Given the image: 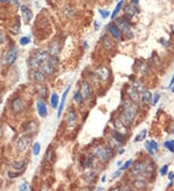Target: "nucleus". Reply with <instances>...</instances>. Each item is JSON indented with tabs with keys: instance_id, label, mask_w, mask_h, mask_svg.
<instances>
[{
	"instance_id": "f257e3e1",
	"label": "nucleus",
	"mask_w": 174,
	"mask_h": 191,
	"mask_svg": "<svg viewBox=\"0 0 174 191\" xmlns=\"http://www.w3.org/2000/svg\"><path fill=\"white\" fill-rule=\"evenodd\" d=\"M139 107L137 105V102L133 101H126L124 106H123V112L120 117V121L124 126H131L136 119L137 113H139Z\"/></svg>"
},
{
	"instance_id": "f03ea898",
	"label": "nucleus",
	"mask_w": 174,
	"mask_h": 191,
	"mask_svg": "<svg viewBox=\"0 0 174 191\" xmlns=\"http://www.w3.org/2000/svg\"><path fill=\"white\" fill-rule=\"evenodd\" d=\"M93 156L98 157L101 162L106 163L110 158H112L114 156V151L111 147H103V146H97L95 148Z\"/></svg>"
},
{
	"instance_id": "7ed1b4c3",
	"label": "nucleus",
	"mask_w": 174,
	"mask_h": 191,
	"mask_svg": "<svg viewBox=\"0 0 174 191\" xmlns=\"http://www.w3.org/2000/svg\"><path fill=\"white\" fill-rule=\"evenodd\" d=\"M49 53L47 51H38L34 55L31 57V59L29 60V66L33 69H37L39 67H41L43 64L47 62V60L49 58Z\"/></svg>"
},
{
	"instance_id": "20e7f679",
	"label": "nucleus",
	"mask_w": 174,
	"mask_h": 191,
	"mask_svg": "<svg viewBox=\"0 0 174 191\" xmlns=\"http://www.w3.org/2000/svg\"><path fill=\"white\" fill-rule=\"evenodd\" d=\"M149 164L145 162H139L136 163V165L134 166L133 169H132V174L134 177H137V176H141L144 175L146 173L149 172Z\"/></svg>"
},
{
	"instance_id": "39448f33",
	"label": "nucleus",
	"mask_w": 174,
	"mask_h": 191,
	"mask_svg": "<svg viewBox=\"0 0 174 191\" xmlns=\"http://www.w3.org/2000/svg\"><path fill=\"white\" fill-rule=\"evenodd\" d=\"M31 141H32V139H31V137H29V136H27V135L22 136V137H20L17 142V150H19V151H25L29 148L30 144H31Z\"/></svg>"
},
{
	"instance_id": "423d86ee",
	"label": "nucleus",
	"mask_w": 174,
	"mask_h": 191,
	"mask_svg": "<svg viewBox=\"0 0 174 191\" xmlns=\"http://www.w3.org/2000/svg\"><path fill=\"white\" fill-rule=\"evenodd\" d=\"M116 25L118 26V28L120 29V31H122L123 33H124V34L132 36L130 22H129L127 19H125L124 17H121V19H119V20L117 21Z\"/></svg>"
},
{
	"instance_id": "0eeeda50",
	"label": "nucleus",
	"mask_w": 174,
	"mask_h": 191,
	"mask_svg": "<svg viewBox=\"0 0 174 191\" xmlns=\"http://www.w3.org/2000/svg\"><path fill=\"white\" fill-rule=\"evenodd\" d=\"M12 109H13V111L15 112V113L19 114V113H22V112L24 111L25 104H24V102L22 101V99L17 98V99H14L13 102H12Z\"/></svg>"
},
{
	"instance_id": "6e6552de",
	"label": "nucleus",
	"mask_w": 174,
	"mask_h": 191,
	"mask_svg": "<svg viewBox=\"0 0 174 191\" xmlns=\"http://www.w3.org/2000/svg\"><path fill=\"white\" fill-rule=\"evenodd\" d=\"M95 72H96V74H97V76L103 81H106L107 79H109V77L110 75L109 69H107L106 67H104V66L99 67V68L96 69Z\"/></svg>"
},
{
	"instance_id": "1a4fd4ad",
	"label": "nucleus",
	"mask_w": 174,
	"mask_h": 191,
	"mask_svg": "<svg viewBox=\"0 0 174 191\" xmlns=\"http://www.w3.org/2000/svg\"><path fill=\"white\" fill-rule=\"evenodd\" d=\"M17 58V51L16 48H12L7 52L5 56V63L7 64V65L11 66L13 65V64L16 62V60Z\"/></svg>"
},
{
	"instance_id": "9d476101",
	"label": "nucleus",
	"mask_w": 174,
	"mask_h": 191,
	"mask_svg": "<svg viewBox=\"0 0 174 191\" xmlns=\"http://www.w3.org/2000/svg\"><path fill=\"white\" fill-rule=\"evenodd\" d=\"M80 92H81L83 99H88L91 98V87L88 83V81H82L81 83V89H80Z\"/></svg>"
},
{
	"instance_id": "9b49d317",
	"label": "nucleus",
	"mask_w": 174,
	"mask_h": 191,
	"mask_svg": "<svg viewBox=\"0 0 174 191\" xmlns=\"http://www.w3.org/2000/svg\"><path fill=\"white\" fill-rule=\"evenodd\" d=\"M127 93H128L129 97L131 98V101H133L134 102H139V101L140 93L139 92V90H137L136 88L134 86V85L132 87L129 88L128 91H127Z\"/></svg>"
},
{
	"instance_id": "f8f14e48",
	"label": "nucleus",
	"mask_w": 174,
	"mask_h": 191,
	"mask_svg": "<svg viewBox=\"0 0 174 191\" xmlns=\"http://www.w3.org/2000/svg\"><path fill=\"white\" fill-rule=\"evenodd\" d=\"M37 110L38 113L42 118H46L47 116V108L43 99H39L37 101Z\"/></svg>"
},
{
	"instance_id": "ddd939ff",
	"label": "nucleus",
	"mask_w": 174,
	"mask_h": 191,
	"mask_svg": "<svg viewBox=\"0 0 174 191\" xmlns=\"http://www.w3.org/2000/svg\"><path fill=\"white\" fill-rule=\"evenodd\" d=\"M66 124L69 127H73L77 124V114L74 110L69 111L67 117H66Z\"/></svg>"
},
{
	"instance_id": "4468645a",
	"label": "nucleus",
	"mask_w": 174,
	"mask_h": 191,
	"mask_svg": "<svg viewBox=\"0 0 174 191\" xmlns=\"http://www.w3.org/2000/svg\"><path fill=\"white\" fill-rule=\"evenodd\" d=\"M109 31L110 33V35L112 36L113 38L115 39H120L121 37V31H120V29L118 28V26L116 25L115 23H110L109 25Z\"/></svg>"
},
{
	"instance_id": "2eb2a0df",
	"label": "nucleus",
	"mask_w": 174,
	"mask_h": 191,
	"mask_svg": "<svg viewBox=\"0 0 174 191\" xmlns=\"http://www.w3.org/2000/svg\"><path fill=\"white\" fill-rule=\"evenodd\" d=\"M70 89H71V85H69V86L67 87V89L65 90V92L63 93L62 99H61V101H60V104L58 106V117H61V115H62L63 109H64V105H65V101H66V98H67Z\"/></svg>"
},
{
	"instance_id": "dca6fc26",
	"label": "nucleus",
	"mask_w": 174,
	"mask_h": 191,
	"mask_svg": "<svg viewBox=\"0 0 174 191\" xmlns=\"http://www.w3.org/2000/svg\"><path fill=\"white\" fill-rule=\"evenodd\" d=\"M20 10H22V14L23 19H24L26 22H29V21L32 19V17H33L31 10H30L27 6H25V5L22 6Z\"/></svg>"
},
{
	"instance_id": "f3484780",
	"label": "nucleus",
	"mask_w": 174,
	"mask_h": 191,
	"mask_svg": "<svg viewBox=\"0 0 174 191\" xmlns=\"http://www.w3.org/2000/svg\"><path fill=\"white\" fill-rule=\"evenodd\" d=\"M41 67H42V71L44 72V74L46 75H52L55 71L54 66L52 65V64H49V62H46L45 64H43Z\"/></svg>"
},
{
	"instance_id": "a211bd4d",
	"label": "nucleus",
	"mask_w": 174,
	"mask_h": 191,
	"mask_svg": "<svg viewBox=\"0 0 174 191\" xmlns=\"http://www.w3.org/2000/svg\"><path fill=\"white\" fill-rule=\"evenodd\" d=\"M152 99H153V96H152V94H151V92H150L149 90L145 89L141 93V101H142L143 103L149 104L150 102L152 101Z\"/></svg>"
},
{
	"instance_id": "6ab92c4d",
	"label": "nucleus",
	"mask_w": 174,
	"mask_h": 191,
	"mask_svg": "<svg viewBox=\"0 0 174 191\" xmlns=\"http://www.w3.org/2000/svg\"><path fill=\"white\" fill-rule=\"evenodd\" d=\"M46 76L47 75L44 74V72L42 71V69H37V71H35L34 74H33V77H34V79L36 81H38V82H43V81H45Z\"/></svg>"
},
{
	"instance_id": "aec40b11",
	"label": "nucleus",
	"mask_w": 174,
	"mask_h": 191,
	"mask_svg": "<svg viewBox=\"0 0 174 191\" xmlns=\"http://www.w3.org/2000/svg\"><path fill=\"white\" fill-rule=\"evenodd\" d=\"M136 12H137V9L134 7V5H128L127 7L125 8V14L129 19L134 17V15L136 14Z\"/></svg>"
},
{
	"instance_id": "412c9836",
	"label": "nucleus",
	"mask_w": 174,
	"mask_h": 191,
	"mask_svg": "<svg viewBox=\"0 0 174 191\" xmlns=\"http://www.w3.org/2000/svg\"><path fill=\"white\" fill-rule=\"evenodd\" d=\"M59 50H60V47H59L58 42H52V44L49 45V55L56 56L59 53Z\"/></svg>"
},
{
	"instance_id": "4be33fe9",
	"label": "nucleus",
	"mask_w": 174,
	"mask_h": 191,
	"mask_svg": "<svg viewBox=\"0 0 174 191\" xmlns=\"http://www.w3.org/2000/svg\"><path fill=\"white\" fill-rule=\"evenodd\" d=\"M133 185L136 189H144L147 186V183L144 180H136L133 181Z\"/></svg>"
},
{
	"instance_id": "5701e85b",
	"label": "nucleus",
	"mask_w": 174,
	"mask_h": 191,
	"mask_svg": "<svg viewBox=\"0 0 174 191\" xmlns=\"http://www.w3.org/2000/svg\"><path fill=\"white\" fill-rule=\"evenodd\" d=\"M50 103H52V108H58V103H59V97L56 93H53L52 97H50Z\"/></svg>"
},
{
	"instance_id": "b1692460",
	"label": "nucleus",
	"mask_w": 174,
	"mask_h": 191,
	"mask_svg": "<svg viewBox=\"0 0 174 191\" xmlns=\"http://www.w3.org/2000/svg\"><path fill=\"white\" fill-rule=\"evenodd\" d=\"M112 134H113V138H114L115 140L118 142V143H121V144L124 143V141H125V136L123 135L122 133H120L119 131H117V130H113Z\"/></svg>"
},
{
	"instance_id": "393cba45",
	"label": "nucleus",
	"mask_w": 174,
	"mask_h": 191,
	"mask_svg": "<svg viewBox=\"0 0 174 191\" xmlns=\"http://www.w3.org/2000/svg\"><path fill=\"white\" fill-rule=\"evenodd\" d=\"M146 136H147V130L146 129H143V130H141V131H140L139 134L136 136V138L134 139V143H137V142H141V141H143L146 138Z\"/></svg>"
},
{
	"instance_id": "a878e982",
	"label": "nucleus",
	"mask_w": 174,
	"mask_h": 191,
	"mask_svg": "<svg viewBox=\"0 0 174 191\" xmlns=\"http://www.w3.org/2000/svg\"><path fill=\"white\" fill-rule=\"evenodd\" d=\"M123 4H124V2H123V1L118 2V4L116 5V7L114 8V10H113V12H112L111 16H110V17H111V19H114V17L117 16V14H118L119 12H120V10H121V9H122Z\"/></svg>"
},
{
	"instance_id": "bb28decb",
	"label": "nucleus",
	"mask_w": 174,
	"mask_h": 191,
	"mask_svg": "<svg viewBox=\"0 0 174 191\" xmlns=\"http://www.w3.org/2000/svg\"><path fill=\"white\" fill-rule=\"evenodd\" d=\"M24 166H25L24 160H22V161H15L12 163V167L15 170H22L24 168Z\"/></svg>"
},
{
	"instance_id": "cd10ccee",
	"label": "nucleus",
	"mask_w": 174,
	"mask_h": 191,
	"mask_svg": "<svg viewBox=\"0 0 174 191\" xmlns=\"http://www.w3.org/2000/svg\"><path fill=\"white\" fill-rule=\"evenodd\" d=\"M164 146L168 150L170 153H174V140H167L164 142Z\"/></svg>"
},
{
	"instance_id": "c85d7f7f",
	"label": "nucleus",
	"mask_w": 174,
	"mask_h": 191,
	"mask_svg": "<svg viewBox=\"0 0 174 191\" xmlns=\"http://www.w3.org/2000/svg\"><path fill=\"white\" fill-rule=\"evenodd\" d=\"M74 101L76 102H77V103H82V101H83V96H82V94H81V92L80 91H79V92H77L76 94H74Z\"/></svg>"
},
{
	"instance_id": "c756f323",
	"label": "nucleus",
	"mask_w": 174,
	"mask_h": 191,
	"mask_svg": "<svg viewBox=\"0 0 174 191\" xmlns=\"http://www.w3.org/2000/svg\"><path fill=\"white\" fill-rule=\"evenodd\" d=\"M103 44H104V47L106 49H110L112 47V42L110 41V39H109L107 37H104V41H103Z\"/></svg>"
},
{
	"instance_id": "7c9ffc66",
	"label": "nucleus",
	"mask_w": 174,
	"mask_h": 191,
	"mask_svg": "<svg viewBox=\"0 0 174 191\" xmlns=\"http://www.w3.org/2000/svg\"><path fill=\"white\" fill-rule=\"evenodd\" d=\"M41 151V144L39 142H36V143L33 145V154L34 156H38Z\"/></svg>"
},
{
	"instance_id": "2f4dec72",
	"label": "nucleus",
	"mask_w": 174,
	"mask_h": 191,
	"mask_svg": "<svg viewBox=\"0 0 174 191\" xmlns=\"http://www.w3.org/2000/svg\"><path fill=\"white\" fill-rule=\"evenodd\" d=\"M144 147H145V149L147 150V151L151 154V156H154L155 154V150L154 149L152 148V146H151V144H150V141H146L145 143H144Z\"/></svg>"
},
{
	"instance_id": "473e14b6",
	"label": "nucleus",
	"mask_w": 174,
	"mask_h": 191,
	"mask_svg": "<svg viewBox=\"0 0 174 191\" xmlns=\"http://www.w3.org/2000/svg\"><path fill=\"white\" fill-rule=\"evenodd\" d=\"M96 177H97V174L96 173H93V172H89L88 174H86V181H89V183H91V181H93L96 178Z\"/></svg>"
},
{
	"instance_id": "72a5a7b5",
	"label": "nucleus",
	"mask_w": 174,
	"mask_h": 191,
	"mask_svg": "<svg viewBox=\"0 0 174 191\" xmlns=\"http://www.w3.org/2000/svg\"><path fill=\"white\" fill-rule=\"evenodd\" d=\"M99 13H100L101 17H103L104 19H107L109 16H110V13L109 11H106V10H102V9H99Z\"/></svg>"
},
{
	"instance_id": "f704fd0d",
	"label": "nucleus",
	"mask_w": 174,
	"mask_h": 191,
	"mask_svg": "<svg viewBox=\"0 0 174 191\" xmlns=\"http://www.w3.org/2000/svg\"><path fill=\"white\" fill-rule=\"evenodd\" d=\"M132 163H133V159H129L128 161H126L124 164H123V166H122L121 168H120V170H121V171H123V170L128 169V168L132 165Z\"/></svg>"
},
{
	"instance_id": "c9c22d12",
	"label": "nucleus",
	"mask_w": 174,
	"mask_h": 191,
	"mask_svg": "<svg viewBox=\"0 0 174 191\" xmlns=\"http://www.w3.org/2000/svg\"><path fill=\"white\" fill-rule=\"evenodd\" d=\"M29 42H30V38L29 37H22V38H20V40H19V44L22 45L28 44Z\"/></svg>"
},
{
	"instance_id": "e433bc0d",
	"label": "nucleus",
	"mask_w": 174,
	"mask_h": 191,
	"mask_svg": "<svg viewBox=\"0 0 174 191\" xmlns=\"http://www.w3.org/2000/svg\"><path fill=\"white\" fill-rule=\"evenodd\" d=\"M46 159L47 161L52 162V151L50 149H47V153H46Z\"/></svg>"
},
{
	"instance_id": "4c0bfd02",
	"label": "nucleus",
	"mask_w": 174,
	"mask_h": 191,
	"mask_svg": "<svg viewBox=\"0 0 174 191\" xmlns=\"http://www.w3.org/2000/svg\"><path fill=\"white\" fill-rule=\"evenodd\" d=\"M167 171H168V165H164L163 167L160 169V174L161 176H164L167 174Z\"/></svg>"
},
{
	"instance_id": "58836bf2",
	"label": "nucleus",
	"mask_w": 174,
	"mask_h": 191,
	"mask_svg": "<svg viewBox=\"0 0 174 191\" xmlns=\"http://www.w3.org/2000/svg\"><path fill=\"white\" fill-rule=\"evenodd\" d=\"M93 158H94V156H89L88 158H87L86 164H85L86 167H92V165H93Z\"/></svg>"
},
{
	"instance_id": "ea45409f",
	"label": "nucleus",
	"mask_w": 174,
	"mask_h": 191,
	"mask_svg": "<svg viewBox=\"0 0 174 191\" xmlns=\"http://www.w3.org/2000/svg\"><path fill=\"white\" fill-rule=\"evenodd\" d=\"M159 101H160V94L156 93L154 95V98H153V105L157 104Z\"/></svg>"
},
{
	"instance_id": "a19ab883",
	"label": "nucleus",
	"mask_w": 174,
	"mask_h": 191,
	"mask_svg": "<svg viewBox=\"0 0 174 191\" xmlns=\"http://www.w3.org/2000/svg\"><path fill=\"white\" fill-rule=\"evenodd\" d=\"M150 144H151L152 148L154 149L155 151L158 150V149H159V145H158V143H157V142H156L155 140H151V141H150Z\"/></svg>"
},
{
	"instance_id": "79ce46f5",
	"label": "nucleus",
	"mask_w": 174,
	"mask_h": 191,
	"mask_svg": "<svg viewBox=\"0 0 174 191\" xmlns=\"http://www.w3.org/2000/svg\"><path fill=\"white\" fill-rule=\"evenodd\" d=\"M27 189H28V184L26 183H23L22 184H20L19 185V190L23 191V190H27Z\"/></svg>"
},
{
	"instance_id": "37998d69",
	"label": "nucleus",
	"mask_w": 174,
	"mask_h": 191,
	"mask_svg": "<svg viewBox=\"0 0 174 191\" xmlns=\"http://www.w3.org/2000/svg\"><path fill=\"white\" fill-rule=\"evenodd\" d=\"M8 176L10 178H17L19 176V173H13V172H8Z\"/></svg>"
},
{
	"instance_id": "c03bdc74",
	"label": "nucleus",
	"mask_w": 174,
	"mask_h": 191,
	"mask_svg": "<svg viewBox=\"0 0 174 191\" xmlns=\"http://www.w3.org/2000/svg\"><path fill=\"white\" fill-rule=\"evenodd\" d=\"M120 174H121V170H120V171H116V172L114 173V174H113L112 178H116L117 177H119Z\"/></svg>"
},
{
	"instance_id": "a18cd8bd",
	"label": "nucleus",
	"mask_w": 174,
	"mask_h": 191,
	"mask_svg": "<svg viewBox=\"0 0 174 191\" xmlns=\"http://www.w3.org/2000/svg\"><path fill=\"white\" fill-rule=\"evenodd\" d=\"M2 42H4V35H3L2 31L0 30V44H2Z\"/></svg>"
},
{
	"instance_id": "49530a36",
	"label": "nucleus",
	"mask_w": 174,
	"mask_h": 191,
	"mask_svg": "<svg viewBox=\"0 0 174 191\" xmlns=\"http://www.w3.org/2000/svg\"><path fill=\"white\" fill-rule=\"evenodd\" d=\"M168 178L170 181H172L173 178H174V173L173 172H170L169 174H168Z\"/></svg>"
},
{
	"instance_id": "de8ad7c7",
	"label": "nucleus",
	"mask_w": 174,
	"mask_h": 191,
	"mask_svg": "<svg viewBox=\"0 0 174 191\" xmlns=\"http://www.w3.org/2000/svg\"><path fill=\"white\" fill-rule=\"evenodd\" d=\"M173 84H174V74H173V76L171 78V80H170V83H169V86L168 87H171Z\"/></svg>"
},
{
	"instance_id": "09e8293b",
	"label": "nucleus",
	"mask_w": 174,
	"mask_h": 191,
	"mask_svg": "<svg viewBox=\"0 0 174 191\" xmlns=\"http://www.w3.org/2000/svg\"><path fill=\"white\" fill-rule=\"evenodd\" d=\"M2 135H3V126L2 125H0V138L2 137Z\"/></svg>"
},
{
	"instance_id": "8fccbe9b",
	"label": "nucleus",
	"mask_w": 174,
	"mask_h": 191,
	"mask_svg": "<svg viewBox=\"0 0 174 191\" xmlns=\"http://www.w3.org/2000/svg\"><path fill=\"white\" fill-rule=\"evenodd\" d=\"M132 2L134 3V5H137L139 4V0H132Z\"/></svg>"
},
{
	"instance_id": "3c124183",
	"label": "nucleus",
	"mask_w": 174,
	"mask_h": 191,
	"mask_svg": "<svg viewBox=\"0 0 174 191\" xmlns=\"http://www.w3.org/2000/svg\"><path fill=\"white\" fill-rule=\"evenodd\" d=\"M95 24H96V30H98V29H99V23H98V21H95Z\"/></svg>"
},
{
	"instance_id": "603ef678",
	"label": "nucleus",
	"mask_w": 174,
	"mask_h": 191,
	"mask_svg": "<svg viewBox=\"0 0 174 191\" xmlns=\"http://www.w3.org/2000/svg\"><path fill=\"white\" fill-rule=\"evenodd\" d=\"M106 175H104V177L102 178V181H103V183H104V181H106Z\"/></svg>"
},
{
	"instance_id": "864d4df0",
	"label": "nucleus",
	"mask_w": 174,
	"mask_h": 191,
	"mask_svg": "<svg viewBox=\"0 0 174 191\" xmlns=\"http://www.w3.org/2000/svg\"><path fill=\"white\" fill-rule=\"evenodd\" d=\"M124 151H125L123 150V149H121V150H120V151H119V153H120V154H123V153H124Z\"/></svg>"
},
{
	"instance_id": "5fc2aeb1",
	"label": "nucleus",
	"mask_w": 174,
	"mask_h": 191,
	"mask_svg": "<svg viewBox=\"0 0 174 191\" xmlns=\"http://www.w3.org/2000/svg\"><path fill=\"white\" fill-rule=\"evenodd\" d=\"M87 44V42H84V48H85V49H86V48H88V44Z\"/></svg>"
},
{
	"instance_id": "6e6d98bb",
	"label": "nucleus",
	"mask_w": 174,
	"mask_h": 191,
	"mask_svg": "<svg viewBox=\"0 0 174 191\" xmlns=\"http://www.w3.org/2000/svg\"><path fill=\"white\" fill-rule=\"evenodd\" d=\"M121 163H122L121 161H118V162L116 163V165H117V166H120V165H121Z\"/></svg>"
},
{
	"instance_id": "4d7b16f0",
	"label": "nucleus",
	"mask_w": 174,
	"mask_h": 191,
	"mask_svg": "<svg viewBox=\"0 0 174 191\" xmlns=\"http://www.w3.org/2000/svg\"><path fill=\"white\" fill-rule=\"evenodd\" d=\"M1 101H2V97H1V95H0V103H1Z\"/></svg>"
},
{
	"instance_id": "13d9d810",
	"label": "nucleus",
	"mask_w": 174,
	"mask_h": 191,
	"mask_svg": "<svg viewBox=\"0 0 174 191\" xmlns=\"http://www.w3.org/2000/svg\"><path fill=\"white\" fill-rule=\"evenodd\" d=\"M171 91H172V92H174V84H173V87H172V90Z\"/></svg>"
},
{
	"instance_id": "bf43d9fd",
	"label": "nucleus",
	"mask_w": 174,
	"mask_h": 191,
	"mask_svg": "<svg viewBox=\"0 0 174 191\" xmlns=\"http://www.w3.org/2000/svg\"><path fill=\"white\" fill-rule=\"evenodd\" d=\"M0 1H9V0H0Z\"/></svg>"
},
{
	"instance_id": "052dcab7",
	"label": "nucleus",
	"mask_w": 174,
	"mask_h": 191,
	"mask_svg": "<svg viewBox=\"0 0 174 191\" xmlns=\"http://www.w3.org/2000/svg\"><path fill=\"white\" fill-rule=\"evenodd\" d=\"M173 134H174V128H173Z\"/></svg>"
},
{
	"instance_id": "680f3d73",
	"label": "nucleus",
	"mask_w": 174,
	"mask_h": 191,
	"mask_svg": "<svg viewBox=\"0 0 174 191\" xmlns=\"http://www.w3.org/2000/svg\"><path fill=\"white\" fill-rule=\"evenodd\" d=\"M116 1H117V2H118V1H119V0H116Z\"/></svg>"
}]
</instances>
